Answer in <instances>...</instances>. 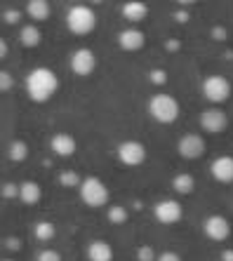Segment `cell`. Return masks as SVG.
Listing matches in <instances>:
<instances>
[{"label":"cell","instance_id":"obj_37","mask_svg":"<svg viewBox=\"0 0 233 261\" xmlns=\"http://www.w3.org/2000/svg\"><path fill=\"white\" fill-rule=\"evenodd\" d=\"M174 17H177V21H186V12H177Z\"/></svg>","mask_w":233,"mask_h":261},{"label":"cell","instance_id":"obj_20","mask_svg":"<svg viewBox=\"0 0 233 261\" xmlns=\"http://www.w3.org/2000/svg\"><path fill=\"white\" fill-rule=\"evenodd\" d=\"M172 189L177 191L179 195H189V193H193V189H196V179L191 174H186V172H182V174H177L172 179Z\"/></svg>","mask_w":233,"mask_h":261},{"label":"cell","instance_id":"obj_5","mask_svg":"<svg viewBox=\"0 0 233 261\" xmlns=\"http://www.w3.org/2000/svg\"><path fill=\"white\" fill-rule=\"evenodd\" d=\"M202 97L208 99L210 103H215V106L228 101V97H231L228 78H224V75H208L202 80Z\"/></svg>","mask_w":233,"mask_h":261},{"label":"cell","instance_id":"obj_38","mask_svg":"<svg viewBox=\"0 0 233 261\" xmlns=\"http://www.w3.org/2000/svg\"><path fill=\"white\" fill-rule=\"evenodd\" d=\"M3 261H12V259H3Z\"/></svg>","mask_w":233,"mask_h":261},{"label":"cell","instance_id":"obj_9","mask_svg":"<svg viewBox=\"0 0 233 261\" xmlns=\"http://www.w3.org/2000/svg\"><path fill=\"white\" fill-rule=\"evenodd\" d=\"M94 68H97V57H94L92 49L80 47V49H75L73 55H71V71H73L78 78H87V75H92Z\"/></svg>","mask_w":233,"mask_h":261},{"label":"cell","instance_id":"obj_10","mask_svg":"<svg viewBox=\"0 0 233 261\" xmlns=\"http://www.w3.org/2000/svg\"><path fill=\"white\" fill-rule=\"evenodd\" d=\"M177 151L179 155L184 160H198L205 155V139H202L200 134H184L177 144Z\"/></svg>","mask_w":233,"mask_h":261},{"label":"cell","instance_id":"obj_30","mask_svg":"<svg viewBox=\"0 0 233 261\" xmlns=\"http://www.w3.org/2000/svg\"><path fill=\"white\" fill-rule=\"evenodd\" d=\"M151 83H153V85H165V83H167V75H165V71H160V68H156V71H151Z\"/></svg>","mask_w":233,"mask_h":261},{"label":"cell","instance_id":"obj_35","mask_svg":"<svg viewBox=\"0 0 233 261\" xmlns=\"http://www.w3.org/2000/svg\"><path fill=\"white\" fill-rule=\"evenodd\" d=\"M221 259H224V261H233V252H228V249H226V252L221 254Z\"/></svg>","mask_w":233,"mask_h":261},{"label":"cell","instance_id":"obj_32","mask_svg":"<svg viewBox=\"0 0 233 261\" xmlns=\"http://www.w3.org/2000/svg\"><path fill=\"white\" fill-rule=\"evenodd\" d=\"M5 245H7V247H10V249H17V247H19L17 238H7V240H5Z\"/></svg>","mask_w":233,"mask_h":261},{"label":"cell","instance_id":"obj_24","mask_svg":"<svg viewBox=\"0 0 233 261\" xmlns=\"http://www.w3.org/2000/svg\"><path fill=\"white\" fill-rule=\"evenodd\" d=\"M59 184H62V186H68V189H78L80 176L75 174V172H62V174H59Z\"/></svg>","mask_w":233,"mask_h":261},{"label":"cell","instance_id":"obj_3","mask_svg":"<svg viewBox=\"0 0 233 261\" xmlns=\"http://www.w3.org/2000/svg\"><path fill=\"white\" fill-rule=\"evenodd\" d=\"M78 193H80V200L85 202L87 207H92V210H99V207H106L109 205V189H106V184L97 176H87L83 179L78 186Z\"/></svg>","mask_w":233,"mask_h":261},{"label":"cell","instance_id":"obj_16","mask_svg":"<svg viewBox=\"0 0 233 261\" xmlns=\"http://www.w3.org/2000/svg\"><path fill=\"white\" fill-rule=\"evenodd\" d=\"M26 14L40 24V21H47L49 14H52V7H49V0H29L26 3Z\"/></svg>","mask_w":233,"mask_h":261},{"label":"cell","instance_id":"obj_15","mask_svg":"<svg viewBox=\"0 0 233 261\" xmlns=\"http://www.w3.org/2000/svg\"><path fill=\"white\" fill-rule=\"evenodd\" d=\"M120 12H123L125 21H130V24H139V21H144V19L148 17V5L144 3V0H127Z\"/></svg>","mask_w":233,"mask_h":261},{"label":"cell","instance_id":"obj_14","mask_svg":"<svg viewBox=\"0 0 233 261\" xmlns=\"http://www.w3.org/2000/svg\"><path fill=\"white\" fill-rule=\"evenodd\" d=\"M144 43H146V36L139 29H125L118 33V45L125 52H137V49L144 47Z\"/></svg>","mask_w":233,"mask_h":261},{"label":"cell","instance_id":"obj_25","mask_svg":"<svg viewBox=\"0 0 233 261\" xmlns=\"http://www.w3.org/2000/svg\"><path fill=\"white\" fill-rule=\"evenodd\" d=\"M137 261H158V259H156L153 247H148V245H141V247L137 249Z\"/></svg>","mask_w":233,"mask_h":261},{"label":"cell","instance_id":"obj_12","mask_svg":"<svg viewBox=\"0 0 233 261\" xmlns=\"http://www.w3.org/2000/svg\"><path fill=\"white\" fill-rule=\"evenodd\" d=\"M78 148V141H75L73 134L68 132H57L52 139H49V151L55 153L57 158H71Z\"/></svg>","mask_w":233,"mask_h":261},{"label":"cell","instance_id":"obj_8","mask_svg":"<svg viewBox=\"0 0 233 261\" xmlns=\"http://www.w3.org/2000/svg\"><path fill=\"white\" fill-rule=\"evenodd\" d=\"M153 217H156V221H160V224L174 226V224H179V221H182V217H184V210H182V205H179L177 200L165 198V200L156 202Z\"/></svg>","mask_w":233,"mask_h":261},{"label":"cell","instance_id":"obj_22","mask_svg":"<svg viewBox=\"0 0 233 261\" xmlns=\"http://www.w3.org/2000/svg\"><path fill=\"white\" fill-rule=\"evenodd\" d=\"M7 155H10L12 163H24V160L29 158V146H26L24 141H12L10 148H7Z\"/></svg>","mask_w":233,"mask_h":261},{"label":"cell","instance_id":"obj_7","mask_svg":"<svg viewBox=\"0 0 233 261\" xmlns=\"http://www.w3.org/2000/svg\"><path fill=\"white\" fill-rule=\"evenodd\" d=\"M116 153H118V160L123 165H127V167H137V165H141L146 160V148H144V144L135 141V139L118 144Z\"/></svg>","mask_w":233,"mask_h":261},{"label":"cell","instance_id":"obj_17","mask_svg":"<svg viewBox=\"0 0 233 261\" xmlns=\"http://www.w3.org/2000/svg\"><path fill=\"white\" fill-rule=\"evenodd\" d=\"M87 259L90 261H113V249L106 240H92L87 245Z\"/></svg>","mask_w":233,"mask_h":261},{"label":"cell","instance_id":"obj_36","mask_svg":"<svg viewBox=\"0 0 233 261\" xmlns=\"http://www.w3.org/2000/svg\"><path fill=\"white\" fill-rule=\"evenodd\" d=\"M212 33H215V36H217V40H224V31H221V29H215V31H212Z\"/></svg>","mask_w":233,"mask_h":261},{"label":"cell","instance_id":"obj_6","mask_svg":"<svg viewBox=\"0 0 233 261\" xmlns=\"http://www.w3.org/2000/svg\"><path fill=\"white\" fill-rule=\"evenodd\" d=\"M200 127L205 129L208 134H221L224 129L228 127V116H226V111L212 103L210 109H205V111L200 113Z\"/></svg>","mask_w":233,"mask_h":261},{"label":"cell","instance_id":"obj_18","mask_svg":"<svg viewBox=\"0 0 233 261\" xmlns=\"http://www.w3.org/2000/svg\"><path fill=\"white\" fill-rule=\"evenodd\" d=\"M40 198H43V189L36 181H24L19 186V200L24 205H36L40 202Z\"/></svg>","mask_w":233,"mask_h":261},{"label":"cell","instance_id":"obj_11","mask_svg":"<svg viewBox=\"0 0 233 261\" xmlns=\"http://www.w3.org/2000/svg\"><path fill=\"white\" fill-rule=\"evenodd\" d=\"M202 231L210 240H215V243H224L228 236H231V224H228L226 217H221V214H212L202 221Z\"/></svg>","mask_w":233,"mask_h":261},{"label":"cell","instance_id":"obj_33","mask_svg":"<svg viewBox=\"0 0 233 261\" xmlns=\"http://www.w3.org/2000/svg\"><path fill=\"white\" fill-rule=\"evenodd\" d=\"M177 5H182V7H191V5H196L198 0H174Z\"/></svg>","mask_w":233,"mask_h":261},{"label":"cell","instance_id":"obj_19","mask_svg":"<svg viewBox=\"0 0 233 261\" xmlns=\"http://www.w3.org/2000/svg\"><path fill=\"white\" fill-rule=\"evenodd\" d=\"M40 40H43V33H40V29H38L36 24H26L21 26V31H19V43L24 45V47H38L40 45Z\"/></svg>","mask_w":233,"mask_h":261},{"label":"cell","instance_id":"obj_4","mask_svg":"<svg viewBox=\"0 0 233 261\" xmlns=\"http://www.w3.org/2000/svg\"><path fill=\"white\" fill-rule=\"evenodd\" d=\"M66 26L73 36H87L97 26V14L87 5H73L66 14Z\"/></svg>","mask_w":233,"mask_h":261},{"label":"cell","instance_id":"obj_13","mask_svg":"<svg viewBox=\"0 0 233 261\" xmlns=\"http://www.w3.org/2000/svg\"><path fill=\"white\" fill-rule=\"evenodd\" d=\"M210 172L219 184H233V158L231 155H219L212 160Z\"/></svg>","mask_w":233,"mask_h":261},{"label":"cell","instance_id":"obj_34","mask_svg":"<svg viewBox=\"0 0 233 261\" xmlns=\"http://www.w3.org/2000/svg\"><path fill=\"white\" fill-rule=\"evenodd\" d=\"M0 55H3V59H5V55H7V43H5V40L0 43Z\"/></svg>","mask_w":233,"mask_h":261},{"label":"cell","instance_id":"obj_21","mask_svg":"<svg viewBox=\"0 0 233 261\" xmlns=\"http://www.w3.org/2000/svg\"><path fill=\"white\" fill-rule=\"evenodd\" d=\"M57 233L55 224H49V221H38L36 226H33V236H36V240H40V243H47V240H52Z\"/></svg>","mask_w":233,"mask_h":261},{"label":"cell","instance_id":"obj_27","mask_svg":"<svg viewBox=\"0 0 233 261\" xmlns=\"http://www.w3.org/2000/svg\"><path fill=\"white\" fill-rule=\"evenodd\" d=\"M38 261H62V254H59L57 249H43V252L38 254Z\"/></svg>","mask_w":233,"mask_h":261},{"label":"cell","instance_id":"obj_26","mask_svg":"<svg viewBox=\"0 0 233 261\" xmlns=\"http://www.w3.org/2000/svg\"><path fill=\"white\" fill-rule=\"evenodd\" d=\"M12 87H14L12 73H10V71H3V73H0V90H3V92H10Z\"/></svg>","mask_w":233,"mask_h":261},{"label":"cell","instance_id":"obj_2","mask_svg":"<svg viewBox=\"0 0 233 261\" xmlns=\"http://www.w3.org/2000/svg\"><path fill=\"white\" fill-rule=\"evenodd\" d=\"M148 116L160 125H170L179 118V101L172 94H153L148 101Z\"/></svg>","mask_w":233,"mask_h":261},{"label":"cell","instance_id":"obj_23","mask_svg":"<svg viewBox=\"0 0 233 261\" xmlns=\"http://www.w3.org/2000/svg\"><path fill=\"white\" fill-rule=\"evenodd\" d=\"M109 221L111 224H125V221H127V210H125L123 205L109 207Z\"/></svg>","mask_w":233,"mask_h":261},{"label":"cell","instance_id":"obj_1","mask_svg":"<svg viewBox=\"0 0 233 261\" xmlns=\"http://www.w3.org/2000/svg\"><path fill=\"white\" fill-rule=\"evenodd\" d=\"M57 87H59L57 73L45 66L33 68V71L26 75V92H29L31 101H36V103L49 101V99L57 94Z\"/></svg>","mask_w":233,"mask_h":261},{"label":"cell","instance_id":"obj_31","mask_svg":"<svg viewBox=\"0 0 233 261\" xmlns=\"http://www.w3.org/2000/svg\"><path fill=\"white\" fill-rule=\"evenodd\" d=\"M158 261H182V256H179L177 252H163V254L158 256Z\"/></svg>","mask_w":233,"mask_h":261},{"label":"cell","instance_id":"obj_29","mask_svg":"<svg viewBox=\"0 0 233 261\" xmlns=\"http://www.w3.org/2000/svg\"><path fill=\"white\" fill-rule=\"evenodd\" d=\"M19 19H21V14L17 12V10H5V12H3V21H5V24H17Z\"/></svg>","mask_w":233,"mask_h":261},{"label":"cell","instance_id":"obj_28","mask_svg":"<svg viewBox=\"0 0 233 261\" xmlns=\"http://www.w3.org/2000/svg\"><path fill=\"white\" fill-rule=\"evenodd\" d=\"M3 198H7V200H10V198H19V186H14V184H3Z\"/></svg>","mask_w":233,"mask_h":261}]
</instances>
